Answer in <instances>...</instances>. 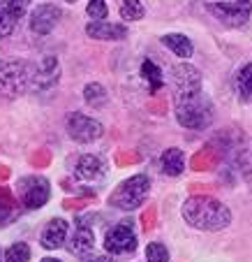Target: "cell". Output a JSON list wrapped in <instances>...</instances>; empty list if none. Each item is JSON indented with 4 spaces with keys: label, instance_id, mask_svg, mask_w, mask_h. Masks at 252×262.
<instances>
[{
    "label": "cell",
    "instance_id": "cell-8",
    "mask_svg": "<svg viewBox=\"0 0 252 262\" xmlns=\"http://www.w3.org/2000/svg\"><path fill=\"white\" fill-rule=\"evenodd\" d=\"M201 93V77L199 70L188 63H181L173 68V100L190 98Z\"/></svg>",
    "mask_w": 252,
    "mask_h": 262
},
{
    "label": "cell",
    "instance_id": "cell-26",
    "mask_svg": "<svg viewBox=\"0 0 252 262\" xmlns=\"http://www.w3.org/2000/svg\"><path fill=\"white\" fill-rule=\"evenodd\" d=\"M10 207H12V198L7 190L0 193V225H5V221L10 218Z\"/></svg>",
    "mask_w": 252,
    "mask_h": 262
},
{
    "label": "cell",
    "instance_id": "cell-19",
    "mask_svg": "<svg viewBox=\"0 0 252 262\" xmlns=\"http://www.w3.org/2000/svg\"><path fill=\"white\" fill-rule=\"evenodd\" d=\"M236 89L243 102H252V63L243 65L236 74Z\"/></svg>",
    "mask_w": 252,
    "mask_h": 262
},
{
    "label": "cell",
    "instance_id": "cell-6",
    "mask_svg": "<svg viewBox=\"0 0 252 262\" xmlns=\"http://www.w3.org/2000/svg\"><path fill=\"white\" fill-rule=\"evenodd\" d=\"M16 190H19V200L23 207L28 209H40L49 202L51 198V188L49 181L44 177H23L16 183Z\"/></svg>",
    "mask_w": 252,
    "mask_h": 262
},
{
    "label": "cell",
    "instance_id": "cell-10",
    "mask_svg": "<svg viewBox=\"0 0 252 262\" xmlns=\"http://www.w3.org/2000/svg\"><path fill=\"white\" fill-rule=\"evenodd\" d=\"M60 79V63L56 56H44L37 63L35 72L30 74V89L35 91H49L58 84Z\"/></svg>",
    "mask_w": 252,
    "mask_h": 262
},
{
    "label": "cell",
    "instance_id": "cell-27",
    "mask_svg": "<svg viewBox=\"0 0 252 262\" xmlns=\"http://www.w3.org/2000/svg\"><path fill=\"white\" fill-rule=\"evenodd\" d=\"M90 262H114V260H109V257H104V255H99V257H93Z\"/></svg>",
    "mask_w": 252,
    "mask_h": 262
},
{
    "label": "cell",
    "instance_id": "cell-3",
    "mask_svg": "<svg viewBox=\"0 0 252 262\" xmlns=\"http://www.w3.org/2000/svg\"><path fill=\"white\" fill-rule=\"evenodd\" d=\"M148 190H150L148 177H146V174H137V177L123 181L118 188L111 193L109 204L116 209H123V211H132V209H137L139 204H143Z\"/></svg>",
    "mask_w": 252,
    "mask_h": 262
},
{
    "label": "cell",
    "instance_id": "cell-1",
    "mask_svg": "<svg viewBox=\"0 0 252 262\" xmlns=\"http://www.w3.org/2000/svg\"><path fill=\"white\" fill-rule=\"evenodd\" d=\"M183 218L197 230L218 232L232 223V211L220 200L208 195H194L183 204Z\"/></svg>",
    "mask_w": 252,
    "mask_h": 262
},
{
    "label": "cell",
    "instance_id": "cell-13",
    "mask_svg": "<svg viewBox=\"0 0 252 262\" xmlns=\"http://www.w3.org/2000/svg\"><path fill=\"white\" fill-rule=\"evenodd\" d=\"M86 33L88 37L95 40H123L128 37V28L120 24H107V21H93V24L86 26Z\"/></svg>",
    "mask_w": 252,
    "mask_h": 262
},
{
    "label": "cell",
    "instance_id": "cell-31",
    "mask_svg": "<svg viewBox=\"0 0 252 262\" xmlns=\"http://www.w3.org/2000/svg\"><path fill=\"white\" fill-rule=\"evenodd\" d=\"M0 262H3V255H0Z\"/></svg>",
    "mask_w": 252,
    "mask_h": 262
},
{
    "label": "cell",
    "instance_id": "cell-15",
    "mask_svg": "<svg viewBox=\"0 0 252 262\" xmlns=\"http://www.w3.org/2000/svg\"><path fill=\"white\" fill-rule=\"evenodd\" d=\"M65 237H67V223H65L63 218H54V221H49L44 232H42V246L49 248V251L60 248Z\"/></svg>",
    "mask_w": 252,
    "mask_h": 262
},
{
    "label": "cell",
    "instance_id": "cell-11",
    "mask_svg": "<svg viewBox=\"0 0 252 262\" xmlns=\"http://www.w3.org/2000/svg\"><path fill=\"white\" fill-rule=\"evenodd\" d=\"M30 0H0V37H10Z\"/></svg>",
    "mask_w": 252,
    "mask_h": 262
},
{
    "label": "cell",
    "instance_id": "cell-2",
    "mask_svg": "<svg viewBox=\"0 0 252 262\" xmlns=\"http://www.w3.org/2000/svg\"><path fill=\"white\" fill-rule=\"evenodd\" d=\"M173 102H176V119L183 128L201 130L211 123V104L201 93L173 100Z\"/></svg>",
    "mask_w": 252,
    "mask_h": 262
},
{
    "label": "cell",
    "instance_id": "cell-24",
    "mask_svg": "<svg viewBox=\"0 0 252 262\" xmlns=\"http://www.w3.org/2000/svg\"><path fill=\"white\" fill-rule=\"evenodd\" d=\"M86 14L90 16V19H107V14H109V10H107V3L104 0H90L88 7H86Z\"/></svg>",
    "mask_w": 252,
    "mask_h": 262
},
{
    "label": "cell",
    "instance_id": "cell-9",
    "mask_svg": "<svg viewBox=\"0 0 252 262\" xmlns=\"http://www.w3.org/2000/svg\"><path fill=\"white\" fill-rule=\"evenodd\" d=\"M102 133H104L102 123L90 119V116H86V114H79V112H77V114H72L67 119V135L74 139V142L90 144V142L102 137Z\"/></svg>",
    "mask_w": 252,
    "mask_h": 262
},
{
    "label": "cell",
    "instance_id": "cell-16",
    "mask_svg": "<svg viewBox=\"0 0 252 262\" xmlns=\"http://www.w3.org/2000/svg\"><path fill=\"white\" fill-rule=\"evenodd\" d=\"M102 172H104L102 160L95 158V156H81L74 167V177L81 179V181H93V179L102 177Z\"/></svg>",
    "mask_w": 252,
    "mask_h": 262
},
{
    "label": "cell",
    "instance_id": "cell-18",
    "mask_svg": "<svg viewBox=\"0 0 252 262\" xmlns=\"http://www.w3.org/2000/svg\"><path fill=\"white\" fill-rule=\"evenodd\" d=\"M162 45L169 47V49H171L176 56H181V58H190V56H192V42H190L185 35H181V33L164 35V37H162Z\"/></svg>",
    "mask_w": 252,
    "mask_h": 262
},
{
    "label": "cell",
    "instance_id": "cell-29",
    "mask_svg": "<svg viewBox=\"0 0 252 262\" xmlns=\"http://www.w3.org/2000/svg\"><path fill=\"white\" fill-rule=\"evenodd\" d=\"M42 262H60V260H56V257H44Z\"/></svg>",
    "mask_w": 252,
    "mask_h": 262
},
{
    "label": "cell",
    "instance_id": "cell-23",
    "mask_svg": "<svg viewBox=\"0 0 252 262\" xmlns=\"http://www.w3.org/2000/svg\"><path fill=\"white\" fill-rule=\"evenodd\" d=\"M30 260V248L28 244H12L5 251V262H28Z\"/></svg>",
    "mask_w": 252,
    "mask_h": 262
},
{
    "label": "cell",
    "instance_id": "cell-12",
    "mask_svg": "<svg viewBox=\"0 0 252 262\" xmlns=\"http://www.w3.org/2000/svg\"><path fill=\"white\" fill-rule=\"evenodd\" d=\"M58 21H60V10L56 5L44 3L30 14V30L37 35H49L58 26Z\"/></svg>",
    "mask_w": 252,
    "mask_h": 262
},
{
    "label": "cell",
    "instance_id": "cell-21",
    "mask_svg": "<svg viewBox=\"0 0 252 262\" xmlns=\"http://www.w3.org/2000/svg\"><path fill=\"white\" fill-rule=\"evenodd\" d=\"M84 100L90 104V107H102V104H107L109 95H107L104 86H99V84H88V86L84 89Z\"/></svg>",
    "mask_w": 252,
    "mask_h": 262
},
{
    "label": "cell",
    "instance_id": "cell-17",
    "mask_svg": "<svg viewBox=\"0 0 252 262\" xmlns=\"http://www.w3.org/2000/svg\"><path fill=\"white\" fill-rule=\"evenodd\" d=\"M185 169V156L181 148H167L162 154V172L167 177H178Z\"/></svg>",
    "mask_w": 252,
    "mask_h": 262
},
{
    "label": "cell",
    "instance_id": "cell-22",
    "mask_svg": "<svg viewBox=\"0 0 252 262\" xmlns=\"http://www.w3.org/2000/svg\"><path fill=\"white\" fill-rule=\"evenodd\" d=\"M120 16L128 21H139L143 16L141 0H120Z\"/></svg>",
    "mask_w": 252,
    "mask_h": 262
},
{
    "label": "cell",
    "instance_id": "cell-4",
    "mask_svg": "<svg viewBox=\"0 0 252 262\" xmlns=\"http://www.w3.org/2000/svg\"><path fill=\"white\" fill-rule=\"evenodd\" d=\"M204 5L224 26H243L252 12V0H204Z\"/></svg>",
    "mask_w": 252,
    "mask_h": 262
},
{
    "label": "cell",
    "instance_id": "cell-25",
    "mask_svg": "<svg viewBox=\"0 0 252 262\" xmlns=\"http://www.w3.org/2000/svg\"><path fill=\"white\" fill-rule=\"evenodd\" d=\"M146 257H148V262H167L169 260V251L162 246V244H148V248H146Z\"/></svg>",
    "mask_w": 252,
    "mask_h": 262
},
{
    "label": "cell",
    "instance_id": "cell-7",
    "mask_svg": "<svg viewBox=\"0 0 252 262\" xmlns=\"http://www.w3.org/2000/svg\"><path fill=\"white\" fill-rule=\"evenodd\" d=\"M134 248H137V237H134V230L128 221L107 230V234H104V251L107 253L125 255V253H132Z\"/></svg>",
    "mask_w": 252,
    "mask_h": 262
},
{
    "label": "cell",
    "instance_id": "cell-20",
    "mask_svg": "<svg viewBox=\"0 0 252 262\" xmlns=\"http://www.w3.org/2000/svg\"><path fill=\"white\" fill-rule=\"evenodd\" d=\"M141 74H143V79L148 81L150 93H155V91L162 89V84H164L162 72H160V68L153 63V60H143V65H141Z\"/></svg>",
    "mask_w": 252,
    "mask_h": 262
},
{
    "label": "cell",
    "instance_id": "cell-30",
    "mask_svg": "<svg viewBox=\"0 0 252 262\" xmlns=\"http://www.w3.org/2000/svg\"><path fill=\"white\" fill-rule=\"evenodd\" d=\"M67 3H77V0H67Z\"/></svg>",
    "mask_w": 252,
    "mask_h": 262
},
{
    "label": "cell",
    "instance_id": "cell-5",
    "mask_svg": "<svg viewBox=\"0 0 252 262\" xmlns=\"http://www.w3.org/2000/svg\"><path fill=\"white\" fill-rule=\"evenodd\" d=\"M28 63H3L0 65V93L7 98H16L30 86Z\"/></svg>",
    "mask_w": 252,
    "mask_h": 262
},
{
    "label": "cell",
    "instance_id": "cell-28",
    "mask_svg": "<svg viewBox=\"0 0 252 262\" xmlns=\"http://www.w3.org/2000/svg\"><path fill=\"white\" fill-rule=\"evenodd\" d=\"M7 174H10V169H7V167H0V179H5Z\"/></svg>",
    "mask_w": 252,
    "mask_h": 262
},
{
    "label": "cell",
    "instance_id": "cell-14",
    "mask_svg": "<svg viewBox=\"0 0 252 262\" xmlns=\"http://www.w3.org/2000/svg\"><path fill=\"white\" fill-rule=\"evenodd\" d=\"M72 253L86 257L93 253L95 248V232L88 228V223H79V228L74 230V237H72V244H69Z\"/></svg>",
    "mask_w": 252,
    "mask_h": 262
}]
</instances>
